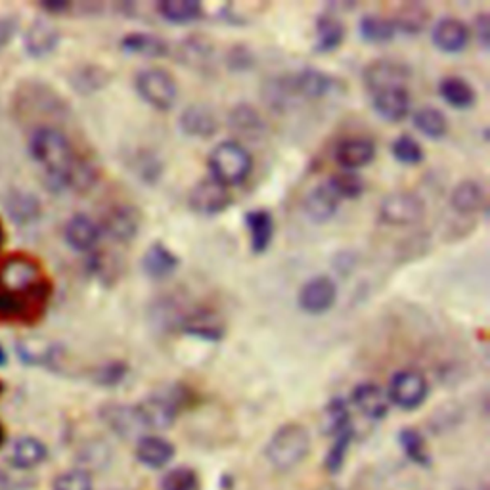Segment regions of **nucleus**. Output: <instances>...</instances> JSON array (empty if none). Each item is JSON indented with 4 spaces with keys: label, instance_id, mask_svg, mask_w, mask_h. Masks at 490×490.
<instances>
[{
    "label": "nucleus",
    "instance_id": "obj_20",
    "mask_svg": "<svg viewBox=\"0 0 490 490\" xmlns=\"http://www.w3.org/2000/svg\"><path fill=\"white\" fill-rule=\"evenodd\" d=\"M181 129L192 139H211L219 130V121L214 113L202 104H192L181 113Z\"/></svg>",
    "mask_w": 490,
    "mask_h": 490
},
{
    "label": "nucleus",
    "instance_id": "obj_49",
    "mask_svg": "<svg viewBox=\"0 0 490 490\" xmlns=\"http://www.w3.org/2000/svg\"><path fill=\"white\" fill-rule=\"evenodd\" d=\"M228 66L234 71H245L253 66V54L247 47L238 45L228 52Z\"/></svg>",
    "mask_w": 490,
    "mask_h": 490
},
{
    "label": "nucleus",
    "instance_id": "obj_33",
    "mask_svg": "<svg viewBox=\"0 0 490 490\" xmlns=\"http://www.w3.org/2000/svg\"><path fill=\"white\" fill-rule=\"evenodd\" d=\"M6 211L10 219L17 224H31L38 217H41V203L29 192L16 190L8 195L6 200Z\"/></svg>",
    "mask_w": 490,
    "mask_h": 490
},
{
    "label": "nucleus",
    "instance_id": "obj_17",
    "mask_svg": "<svg viewBox=\"0 0 490 490\" xmlns=\"http://www.w3.org/2000/svg\"><path fill=\"white\" fill-rule=\"evenodd\" d=\"M174 446L163 437L144 435L136 443L134 456L142 465L150 469H162L174 458Z\"/></svg>",
    "mask_w": 490,
    "mask_h": 490
},
{
    "label": "nucleus",
    "instance_id": "obj_39",
    "mask_svg": "<svg viewBox=\"0 0 490 490\" xmlns=\"http://www.w3.org/2000/svg\"><path fill=\"white\" fill-rule=\"evenodd\" d=\"M391 22H393L397 33L418 35L427 27L429 12L422 5H406L397 12V16L391 19Z\"/></svg>",
    "mask_w": 490,
    "mask_h": 490
},
{
    "label": "nucleus",
    "instance_id": "obj_5",
    "mask_svg": "<svg viewBox=\"0 0 490 490\" xmlns=\"http://www.w3.org/2000/svg\"><path fill=\"white\" fill-rule=\"evenodd\" d=\"M134 87L146 104L160 111H169L179 98V87H176L174 77L162 68L142 69L136 75Z\"/></svg>",
    "mask_w": 490,
    "mask_h": 490
},
{
    "label": "nucleus",
    "instance_id": "obj_10",
    "mask_svg": "<svg viewBox=\"0 0 490 490\" xmlns=\"http://www.w3.org/2000/svg\"><path fill=\"white\" fill-rule=\"evenodd\" d=\"M297 301L307 315H324L338 301V286L329 276H315L301 287Z\"/></svg>",
    "mask_w": 490,
    "mask_h": 490
},
{
    "label": "nucleus",
    "instance_id": "obj_42",
    "mask_svg": "<svg viewBox=\"0 0 490 490\" xmlns=\"http://www.w3.org/2000/svg\"><path fill=\"white\" fill-rule=\"evenodd\" d=\"M328 184L338 193L339 200H357L364 192V181L355 171H343L333 174Z\"/></svg>",
    "mask_w": 490,
    "mask_h": 490
},
{
    "label": "nucleus",
    "instance_id": "obj_24",
    "mask_svg": "<svg viewBox=\"0 0 490 490\" xmlns=\"http://www.w3.org/2000/svg\"><path fill=\"white\" fill-rule=\"evenodd\" d=\"M244 223L249 232L251 251L255 255L265 253L274 240V232H276L272 214L266 209H251L245 213Z\"/></svg>",
    "mask_w": 490,
    "mask_h": 490
},
{
    "label": "nucleus",
    "instance_id": "obj_18",
    "mask_svg": "<svg viewBox=\"0 0 490 490\" xmlns=\"http://www.w3.org/2000/svg\"><path fill=\"white\" fill-rule=\"evenodd\" d=\"M376 158V144L368 139H347L338 144L336 162L345 171H357L370 165Z\"/></svg>",
    "mask_w": 490,
    "mask_h": 490
},
{
    "label": "nucleus",
    "instance_id": "obj_51",
    "mask_svg": "<svg viewBox=\"0 0 490 490\" xmlns=\"http://www.w3.org/2000/svg\"><path fill=\"white\" fill-rule=\"evenodd\" d=\"M14 29H16V24L12 22L10 17H0V47L10 41L12 35H14Z\"/></svg>",
    "mask_w": 490,
    "mask_h": 490
},
{
    "label": "nucleus",
    "instance_id": "obj_12",
    "mask_svg": "<svg viewBox=\"0 0 490 490\" xmlns=\"http://www.w3.org/2000/svg\"><path fill=\"white\" fill-rule=\"evenodd\" d=\"M141 226H142L141 211L130 205L113 207L104 219V230L108 236L121 244L132 242L136 236H139Z\"/></svg>",
    "mask_w": 490,
    "mask_h": 490
},
{
    "label": "nucleus",
    "instance_id": "obj_26",
    "mask_svg": "<svg viewBox=\"0 0 490 490\" xmlns=\"http://www.w3.org/2000/svg\"><path fill=\"white\" fill-rule=\"evenodd\" d=\"M345 41V26L336 14H322L317 19V38L315 50L328 54L338 50Z\"/></svg>",
    "mask_w": 490,
    "mask_h": 490
},
{
    "label": "nucleus",
    "instance_id": "obj_8",
    "mask_svg": "<svg viewBox=\"0 0 490 490\" xmlns=\"http://www.w3.org/2000/svg\"><path fill=\"white\" fill-rule=\"evenodd\" d=\"M188 203L193 213L213 217V214H219L232 205V195L226 186L209 176V179L200 181L190 190Z\"/></svg>",
    "mask_w": 490,
    "mask_h": 490
},
{
    "label": "nucleus",
    "instance_id": "obj_28",
    "mask_svg": "<svg viewBox=\"0 0 490 490\" xmlns=\"http://www.w3.org/2000/svg\"><path fill=\"white\" fill-rule=\"evenodd\" d=\"M17 355L29 366H54L60 350L43 338H27L17 343Z\"/></svg>",
    "mask_w": 490,
    "mask_h": 490
},
{
    "label": "nucleus",
    "instance_id": "obj_16",
    "mask_svg": "<svg viewBox=\"0 0 490 490\" xmlns=\"http://www.w3.org/2000/svg\"><path fill=\"white\" fill-rule=\"evenodd\" d=\"M102 230L87 214H75L66 224V242L71 249L87 253L92 251L100 242Z\"/></svg>",
    "mask_w": 490,
    "mask_h": 490
},
{
    "label": "nucleus",
    "instance_id": "obj_48",
    "mask_svg": "<svg viewBox=\"0 0 490 490\" xmlns=\"http://www.w3.org/2000/svg\"><path fill=\"white\" fill-rule=\"evenodd\" d=\"M54 490H92V479L85 469H73L56 477Z\"/></svg>",
    "mask_w": 490,
    "mask_h": 490
},
{
    "label": "nucleus",
    "instance_id": "obj_46",
    "mask_svg": "<svg viewBox=\"0 0 490 490\" xmlns=\"http://www.w3.org/2000/svg\"><path fill=\"white\" fill-rule=\"evenodd\" d=\"M198 475L190 467H174L162 477V490H195Z\"/></svg>",
    "mask_w": 490,
    "mask_h": 490
},
{
    "label": "nucleus",
    "instance_id": "obj_54",
    "mask_svg": "<svg viewBox=\"0 0 490 490\" xmlns=\"http://www.w3.org/2000/svg\"><path fill=\"white\" fill-rule=\"evenodd\" d=\"M0 443H3V429H0Z\"/></svg>",
    "mask_w": 490,
    "mask_h": 490
},
{
    "label": "nucleus",
    "instance_id": "obj_50",
    "mask_svg": "<svg viewBox=\"0 0 490 490\" xmlns=\"http://www.w3.org/2000/svg\"><path fill=\"white\" fill-rule=\"evenodd\" d=\"M475 33L479 36V43L483 45V48H488V36H490V19L486 14H481L475 19Z\"/></svg>",
    "mask_w": 490,
    "mask_h": 490
},
{
    "label": "nucleus",
    "instance_id": "obj_38",
    "mask_svg": "<svg viewBox=\"0 0 490 490\" xmlns=\"http://www.w3.org/2000/svg\"><path fill=\"white\" fill-rule=\"evenodd\" d=\"M230 127L242 136H249V139H257L259 134L265 132V123L261 120V115L257 109H253L251 106H236L232 109L228 117Z\"/></svg>",
    "mask_w": 490,
    "mask_h": 490
},
{
    "label": "nucleus",
    "instance_id": "obj_25",
    "mask_svg": "<svg viewBox=\"0 0 490 490\" xmlns=\"http://www.w3.org/2000/svg\"><path fill=\"white\" fill-rule=\"evenodd\" d=\"M182 331L203 341H221L224 336V322L211 310H195L182 320Z\"/></svg>",
    "mask_w": 490,
    "mask_h": 490
},
{
    "label": "nucleus",
    "instance_id": "obj_45",
    "mask_svg": "<svg viewBox=\"0 0 490 490\" xmlns=\"http://www.w3.org/2000/svg\"><path fill=\"white\" fill-rule=\"evenodd\" d=\"M130 167L134 169L136 176H139V179H142L148 184L158 182L162 169H163L162 162L158 160V155L151 153V151H141L134 158V163Z\"/></svg>",
    "mask_w": 490,
    "mask_h": 490
},
{
    "label": "nucleus",
    "instance_id": "obj_23",
    "mask_svg": "<svg viewBox=\"0 0 490 490\" xmlns=\"http://www.w3.org/2000/svg\"><path fill=\"white\" fill-rule=\"evenodd\" d=\"M291 87L297 98H305V100H318L326 94L331 92L336 81L320 69H303L297 75H291Z\"/></svg>",
    "mask_w": 490,
    "mask_h": 490
},
{
    "label": "nucleus",
    "instance_id": "obj_52",
    "mask_svg": "<svg viewBox=\"0 0 490 490\" xmlns=\"http://www.w3.org/2000/svg\"><path fill=\"white\" fill-rule=\"evenodd\" d=\"M45 8L50 12H66L71 8V5L69 3H47Z\"/></svg>",
    "mask_w": 490,
    "mask_h": 490
},
{
    "label": "nucleus",
    "instance_id": "obj_35",
    "mask_svg": "<svg viewBox=\"0 0 490 490\" xmlns=\"http://www.w3.org/2000/svg\"><path fill=\"white\" fill-rule=\"evenodd\" d=\"M359 31H360L362 41L370 45H385L389 41H393L397 35L393 22L380 14L364 16L359 24Z\"/></svg>",
    "mask_w": 490,
    "mask_h": 490
},
{
    "label": "nucleus",
    "instance_id": "obj_36",
    "mask_svg": "<svg viewBox=\"0 0 490 490\" xmlns=\"http://www.w3.org/2000/svg\"><path fill=\"white\" fill-rule=\"evenodd\" d=\"M320 425H322L324 435H328V437H338L343 433V431L352 429L350 412H349L347 402L339 397L331 399L322 412Z\"/></svg>",
    "mask_w": 490,
    "mask_h": 490
},
{
    "label": "nucleus",
    "instance_id": "obj_31",
    "mask_svg": "<svg viewBox=\"0 0 490 490\" xmlns=\"http://www.w3.org/2000/svg\"><path fill=\"white\" fill-rule=\"evenodd\" d=\"M439 92L441 98L448 104L456 109H467L475 104V90L474 87L469 85L462 77H444V79L439 83Z\"/></svg>",
    "mask_w": 490,
    "mask_h": 490
},
{
    "label": "nucleus",
    "instance_id": "obj_53",
    "mask_svg": "<svg viewBox=\"0 0 490 490\" xmlns=\"http://www.w3.org/2000/svg\"><path fill=\"white\" fill-rule=\"evenodd\" d=\"M0 244H3V228H0Z\"/></svg>",
    "mask_w": 490,
    "mask_h": 490
},
{
    "label": "nucleus",
    "instance_id": "obj_7",
    "mask_svg": "<svg viewBox=\"0 0 490 490\" xmlns=\"http://www.w3.org/2000/svg\"><path fill=\"white\" fill-rule=\"evenodd\" d=\"M425 205L410 192L389 193L380 205V219L389 226H412L423 219Z\"/></svg>",
    "mask_w": 490,
    "mask_h": 490
},
{
    "label": "nucleus",
    "instance_id": "obj_21",
    "mask_svg": "<svg viewBox=\"0 0 490 490\" xmlns=\"http://www.w3.org/2000/svg\"><path fill=\"white\" fill-rule=\"evenodd\" d=\"M100 418L120 437H132L144 431L136 408L129 404H106L100 410Z\"/></svg>",
    "mask_w": 490,
    "mask_h": 490
},
{
    "label": "nucleus",
    "instance_id": "obj_2",
    "mask_svg": "<svg viewBox=\"0 0 490 490\" xmlns=\"http://www.w3.org/2000/svg\"><path fill=\"white\" fill-rule=\"evenodd\" d=\"M31 158L47 174V182L52 190H69V176L79 162L68 136L54 127L36 129L29 141Z\"/></svg>",
    "mask_w": 490,
    "mask_h": 490
},
{
    "label": "nucleus",
    "instance_id": "obj_34",
    "mask_svg": "<svg viewBox=\"0 0 490 490\" xmlns=\"http://www.w3.org/2000/svg\"><path fill=\"white\" fill-rule=\"evenodd\" d=\"M450 205L460 214H474L485 205V190L475 181L460 182L453 195H450Z\"/></svg>",
    "mask_w": 490,
    "mask_h": 490
},
{
    "label": "nucleus",
    "instance_id": "obj_32",
    "mask_svg": "<svg viewBox=\"0 0 490 490\" xmlns=\"http://www.w3.org/2000/svg\"><path fill=\"white\" fill-rule=\"evenodd\" d=\"M121 48L129 54H139L144 57H163L169 54V43L151 33H129L123 36Z\"/></svg>",
    "mask_w": 490,
    "mask_h": 490
},
{
    "label": "nucleus",
    "instance_id": "obj_43",
    "mask_svg": "<svg viewBox=\"0 0 490 490\" xmlns=\"http://www.w3.org/2000/svg\"><path fill=\"white\" fill-rule=\"evenodd\" d=\"M391 151H393V158L402 165H418L423 160V148L408 134L399 136L393 146H391Z\"/></svg>",
    "mask_w": 490,
    "mask_h": 490
},
{
    "label": "nucleus",
    "instance_id": "obj_30",
    "mask_svg": "<svg viewBox=\"0 0 490 490\" xmlns=\"http://www.w3.org/2000/svg\"><path fill=\"white\" fill-rule=\"evenodd\" d=\"M47 446L33 437H22L14 441L10 450V464L19 469H31L47 460Z\"/></svg>",
    "mask_w": 490,
    "mask_h": 490
},
{
    "label": "nucleus",
    "instance_id": "obj_6",
    "mask_svg": "<svg viewBox=\"0 0 490 490\" xmlns=\"http://www.w3.org/2000/svg\"><path fill=\"white\" fill-rule=\"evenodd\" d=\"M429 393V383L418 370L397 371L389 383V402H393L401 410L420 408Z\"/></svg>",
    "mask_w": 490,
    "mask_h": 490
},
{
    "label": "nucleus",
    "instance_id": "obj_27",
    "mask_svg": "<svg viewBox=\"0 0 490 490\" xmlns=\"http://www.w3.org/2000/svg\"><path fill=\"white\" fill-rule=\"evenodd\" d=\"M57 41H60V33L57 29L41 19V22H35L27 33H26V50L33 57H43L48 56L56 47Z\"/></svg>",
    "mask_w": 490,
    "mask_h": 490
},
{
    "label": "nucleus",
    "instance_id": "obj_13",
    "mask_svg": "<svg viewBox=\"0 0 490 490\" xmlns=\"http://www.w3.org/2000/svg\"><path fill=\"white\" fill-rule=\"evenodd\" d=\"M433 45L446 54H458L469 45V27L456 17H443L431 31Z\"/></svg>",
    "mask_w": 490,
    "mask_h": 490
},
{
    "label": "nucleus",
    "instance_id": "obj_9",
    "mask_svg": "<svg viewBox=\"0 0 490 490\" xmlns=\"http://www.w3.org/2000/svg\"><path fill=\"white\" fill-rule=\"evenodd\" d=\"M362 77H364L366 89L371 94H376V92L389 90V89H406L412 71L402 62L378 60L364 69Z\"/></svg>",
    "mask_w": 490,
    "mask_h": 490
},
{
    "label": "nucleus",
    "instance_id": "obj_3",
    "mask_svg": "<svg viewBox=\"0 0 490 490\" xmlns=\"http://www.w3.org/2000/svg\"><path fill=\"white\" fill-rule=\"evenodd\" d=\"M310 453V433L301 423H286L276 429L266 444V460L278 472L297 467Z\"/></svg>",
    "mask_w": 490,
    "mask_h": 490
},
{
    "label": "nucleus",
    "instance_id": "obj_37",
    "mask_svg": "<svg viewBox=\"0 0 490 490\" xmlns=\"http://www.w3.org/2000/svg\"><path fill=\"white\" fill-rule=\"evenodd\" d=\"M412 120H414V127L431 141H441L448 132L446 117L437 108L423 106L414 111V117H412Z\"/></svg>",
    "mask_w": 490,
    "mask_h": 490
},
{
    "label": "nucleus",
    "instance_id": "obj_40",
    "mask_svg": "<svg viewBox=\"0 0 490 490\" xmlns=\"http://www.w3.org/2000/svg\"><path fill=\"white\" fill-rule=\"evenodd\" d=\"M399 444L412 464L422 465V467H427L431 464V454L427 450L425 439L418 429L404 427L399 433Z\"/></svg>",
    "mask_w": 490,
    "mask_h": 490
},
{
    "label": "nucleus",
    "instance_id": "obj_44",
    "mask_svg": "<svg viewBox=\"0 0 490 490\" xmlns=\"http://www.w3.org/2000/svg\"><path fill=\"white\" fill-rule=\"evenodd\" d=\"M350 441H352V429L343 431L341 435L333 437V444L329 446L326 462H324V465H326V469L329 474H339L341 472V467H343L345 458H347V453H349Z\"/></svg>",
    "mask_w": 490,
    "mask_h": 490
},
{
    "label": "nucleus",
    "instance_id": "obj_11",
    "mask_svg": "<svg viewBox=\"0 0 490 490\" xmlns=\"http://www.w3.org/2000/svg\"><path fill=\"white\" fill-rule=\"evenodd\" d=\"M136 414H139L141 425L144 431L153 429V431H165L172 427L179 416V402L171 397H148L142 402L134 406Z\"/></svg>",
    "mask_w": 490,
    "mask_h": 490
},
{
    "label": "nucleus",
    "instance_id": "obj_15",
    "mask_svg": "<svg viewBox=\"0 0 490 490\" xmlns=\"http://www.w3.org/2000/svg\"><path fill=\"white\" fill-rule=\"evenodd\" d=\"M339 203H341V200L338 198V193L333 192L331 186L326 182V184L312 188L307 193L305 213L312 223L322 224V223H328L329 219H333V214H336L339 209Z\"/></svg>",
    "mask_w": 490,
    "mask_h": 490
},
{
    "label": "nucleus",
    "instance_id": "obj_22",
    "mask_svg": "<svg viewBox=\"0 0 490 490\" xmlns=\"http://www.w3.org/2000/svg\"><path fill=\"white\" fill-rule=\"evenodd\" d=\"M352 404L370 420H383L389 414V397L376 383H360L352 391Z\"/></svg>",
    "mask_w": 490,
    "mask_h": 490
},
{
    "label": "nucleus",
    "instance_id": "obj_19",
    "mask_svg": "<svg viewBox=\"0 0 490 490\" xmlns=\"http://www.w3.org/2000/svg\"><path fill=\"white\" fill-rule=\"evenodd\" d=\"M376 113L385 121L399 123L410 113V94L406 89H389L371 94Z\"/></svg>",
    "mask_w": 490,
    "mask_h": 490
},
{
    "label": "nucleus",
    "instance_id": "obj_4",
    "mask_svg": "<svg viewBox=\"0 0 490 490\" xmlns=\"http://www.w3.org/2000/svg\"><path fill=\"white\" fill-rule=\"evenodd\" d=\"M207 165L211 171V179L230 188L242 184L247 179L253 169V160L245 146L236 141H224L219 146H214Z\"/></svg>",
    "mask_w": 490,
    "mask_h": 490
},
{
    "label": "nucleus",
    "instance_id": "obj_41",
    "mask_svg": "<svg viewBox=\"0 0 490 490\" xmlns=\"http://www.w3.org/2000/svg\"><path fill=\"white\" fill-rule=\"evenodd\" d=\"M213 56V45L205 36H190L179 50V60L188 68L202 69L209 64Z\"/></svg>",
    "mask_w": 490,
    "mask_h": 490
},
{
    "label": "nucleus",
    "instance_id": "obj_14",
    "mask_svg": "<svg viewBox=\"0 0 490 490\" xmlns=\"http://www.w3.org/2000/svg\"><path fill=\"white\" fill-rule=\"evenodd\" d=\"M179 268V257L162 242H153L142 257V270L148 278L163 282Z\"/></svg>",
    "mask_w": 490,
    "mask_h": 490
},
{
    "label": "nucleus",
    "instance_id": "obj_1",
    "mask_svg": "<svg viewBox=\"0 0 490 490\" xmlns=\"http://www.w3.org/2000/svg\"><path fill=\"white\" fill-rule=\"evenodd\" d=\"M48 297V284L41 268L26 257H12L0 265V317L14 318L41 308Z\"/></svg>",
    "mask_w": 490,
    "mask_h": 490
},
{
    "label": "nucleus",
    "instance_id": "obj_47",
    "mask_svg": "<svg viewBox=\"0 0 490 490\" xmlns=\"http://www.w3.org/2000/svg\"><path fill=\"white\" fill-rule=\"evenodd\" d=\"M127 374H129V366L127 364H123V362H111L108 366L98 368L94 371L92 380L98 385H102V387H115V385H120L121 381H125Z\"/></svg>",
    "mask_w": 490,
    "mask_h": 490
},
{
    "label": "nucleus",
    "instance_id": "obj_29",
    "mask_svg": "<svg viewBox=\"0 0 490 490\" xmlns=\"http://www.w3.org/2000/svg\"><path fill=\"white\" fill-rule=\"evenodd\" d=\"M158 12L174 26H188L203 17V6L198 0H162Z\"/></svg>",
    "mask_w": 490,
    "mask_h": 490
}]
</instances>
